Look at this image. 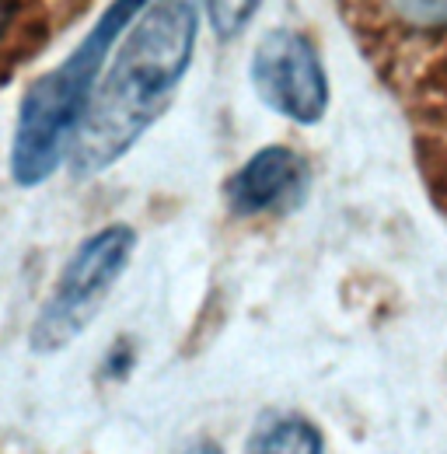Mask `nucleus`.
I'll list each match as a JSON object with an SVG mask.
<instances>
[{
	"mask_svg": "<svg viewBox=\"0 0 447 454\" xmlns=\"http://www.w3.org/2000/svg\"><path fill=\"white\" fill-rule=\"evenodd\" d=\"M200 14V0H151L133 18L129 35L122 32L67 151V165L77 178L122 161L161 119L192 67Z\"/></svg>",
	"mask_w": 447,
	"mask_h": 454,
	"instance_id": "1",
	"label": "nucleus"
},
{
	"mask_svg": "<svg viewBox=\"0 0 447 454\" xmlns=\"http://www.w3.org/2000/svg\"><path fill=\"white\" fill-rule=\"evenodd\" d=\"M147 4L151 0H112L77 50L25 91L11 137V178L18 185L35 189L67 161L70 140L95 98L115 43Z\"/></svg>",
	"mask_w": 447,
	"mask_h": 454,
	"instance_id": "2",
	"label": "nucleus"
},
{
	"mask_svg": "<svg viewBox=\"0 0 447 454\" xmlns=\"http://www.w3.org/2000/svg\"><path fill=\"white\" fill-rule=\"evenodd\" d=\"M137 252V231L129 224H109L88 234L74 255L63 262L50 297L43 301L28 342L35 353H59L77 340L109 301L112 286L129 270Z\"/></svg>",
	"mask_w": 447,
	"mask_h": 454,
	"instance_id": "3",
	"label": "nucleus"
},
{
	"mask_svg": "<svg viewBox=\"0 0 447 454\" xmlns=\"http://www.w3.org/2000/svg\"><path fill=\"white\" fill-rule=\"evenodd\" d=\"M255 98L297 126H318L329 113V70L318 46L297 28H273L252 50Z\"/></svg>",
	"mask_w": 447,
	"mask_h": 454,
	"instance_id": "4",
	"label": "nucleus"
},
{
	"mask_svg": "<svg viewBox=\"0 0 447 454\" xmlns=\"http://www.w3.org/2000/svg\"><path fill=\"white\" fill-rule=\"evenodd\" d=\"M308 192H311L308 161L283 144L259 147L224 185V200L238 217L290 214L308 200Z\"/></svg>",
	"mask_w": 447,
	"mask_h": 454,
	"instance_id": "5",
	"label": "nucleus"
},
{
	"mask_svg": "<svg viewBox=\"0 0 447 454\" xmlns=\"http://www.w3.org/2000/svg\"><path fill=\"white\" fill-rule=\"evenodd\" d=\"M252 454H325V437L304 416H279L259 430Z\"/></svg>",
	"mask_w": 447,
	"mask_h": 454,
	"instance_id": "6",
	"label": "nucleus"
},
{
	"mask_svg": "<svg viewBox=\"0 0 447 454\" xmlns=\"http://www.w3.org/2000/svg\"><path fill=\"white\" fill-rule=\"evenodd\" d=\"M200 4L210 18L217 39H224V43L238 39L255 21V14L263 11V0H200Z\"/></svg>",
	"mask_w": 447,
	"mask_h": 454,
	"instance_id": "7",
	"label": "nucleus"
},
{
	"mask_svg": "<svg viewBox=\"0 0 447 454\" xmlns=\"http://www.w3.org/2000/svg\"><path fill=\"white\" fill-rule=\"evenodd\" d=\"M416 28H447V0H388Z\"/></svg>",
	"mask_w": 447,
	"mask_h": 454,
	"instance_id": "8",
	"label": "nucleus"
},
{
	"mask_svg": "<svg viewBox=\"0 0 447 454\" xmlns=\"http://www.w3.org/2000/svg\"><path fill=\"white\" fill-rule=\"evenodd\" d=\"M182 454H224V448L217 441H196V444H189Z\"/></svg>",
	"mask_w": 447,
	"mask_h": 454,
	"instance_id": "9",
	"label": "nucleus"
},
{
	"mask_svg": "<svg viewBox=\"0 0 447 454\" xmlns=\"http://www.w3.org/2000/svg\"><path fill=\"white\" fill-rule=\"evenodd\" d=\"M7 18H11V11H7V4L0 0V35H4V28H7Z\"/></svg>",
	"mask_w": 447,
	"mask_h": 454,
	"instance_id": "10",
	"label": "nucleus"
}]
</instances>
